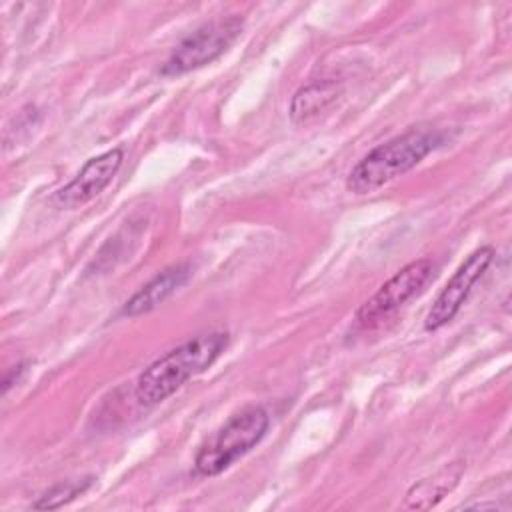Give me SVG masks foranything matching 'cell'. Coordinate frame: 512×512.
<instances>
[{
  "label": "cell",
  "instance_id": "obj_1",
  "mask_svg": "<svg viewBox=\"0 0 512 512\" xmlns=\"http://www.w3.org/2000/svg\"><path fill=\"white\" fill-rule=\"evenodd\" d=\"M228 344L226 332L198 334L148 364L136 384L134 396L142 406H156L182 388L190 378L214 364Z\"/></svg>",
  "mask_w": 512,
  "mask_h": 512
},
{
  "label": "cell",
  "instance_id": "obj_2",
  "mask_svg": "<svg viewBox=\"0 0 512 512\" xmlns=\"http://www.w3.org/2000/svg\"><path fill=\"white\" fill-rule=\"evenodd\" d=\"M442 144L436 130H408L372 148L348 174L346 188L354 194H370L420 164Z\"/></svg>",
  "mask_w": 512,
  "mask_h": 512
},
{
  "label": "cell",
  "instance_id": "obj_3",
  "mask_svg": "<svg viewBox=\"0 0 512 512\" xmlns=\"http://www.w3.org/2000/svg\"><path fill=\"white\" fill-rule=\"evenodd\" d=\"M268 424L270 418L262 406H248L236 412L200 446L194 458L196 472L202 476L224 472L264 438Z\"/></svg>",
  "mask_w": 512,
  "mask_h": 512
},
{
  "label": "cell",
  "instance_id": "obj_4",
  "mask_svg": "<svg viewBox=\"0 0 512 512\" xmlns=\"http://www.w3.org/2000/svg\"><path fill=\"white\" fill-rule=\"evenodd\" d=\"M244 20L236 14L214 18L188 34L162 64L164 76H180L202 68L222 56L242 34Z\"/></svg>",
  "mask_w": 512,
  "mask_h": 512
},
{
  "label": "cell",
  "instance_id": "obj_5",
  "mask_svg": "<svg viewBox=\"0 0 512 512\" xmlns=\"http://www.w3.org/2000/svg\"><path fill=\"white\" fill-rule=\"evenodd\" d=\"M492 258H494V248L480 246L460 264V268L452 274V278L446 282V286L440 290V294L432 302L424 318V330L436 332L454 320V316L460 312L462 304L466 302L472 286L482 278V274L490 266Z\"/></svg>",
  "mask_w": 512,
  "mask_h": 512
},
{
  "label": "cell",
  "instance_id": "obj_6",
  "mask_svg": "<svg viewBox=\"0 0 512 512\" xmlns=\"http://www.w3.org/2000/svg\"><path fill=\"white\" fill-rule=\"evenodd\" d=\"M432 260L420 258L402 266L392 278H388L356 312L360 324H372L416 296L432 276Z\"/></svg>",
  "mask_w": 512,
  "mask_h": 512
},
{
  "label": "cell",
  "instance_id": "obj_7",
  "mask_svg": "<svg viewBox=\"0 0 512 512\" xmlns=\"http://www.w3.org/2000/svg\"><path fill=\"white\" fill-rule=\"evenodd\" d=\"M124 160L122 148H110L94 158H90L82 170L64 186L60 188L52 200L60 208H76L92 198H96L116 176Z\"/></svg>",
  "mask_w": 512,
  "mask_h": 512
},
{
  "label": "cell",
  "instance_id": "obj_8",
  "mask_svg": "<svg viewBox=\"0 0 512 512\" xmlns=\"http://www.w3.org/2000/svg\"><path fill=\"white\" fill-rule=\"evenodd\" d=\"M190 274H192V270H190V264H186V262L174 264V266L158 272L148 284H144L132 298L126 300V304L122 306V314L134 318V316H142V314L154 310L166 298H170L182 284H186Z\"/></svg>",
  "mask_w": 512,
  "mask_h": 512
},
{
  "label": "cell",
  "instance_id": "obj_9",
  "mask_svg": "<svg viewBox=\"0 0 512 512\" xmlns=\"http://www.w3.org/2000/svg\"><path fill=\"white\" fill-rule=\"evenodd\" d=\"M464 468H466L464 460H454L442 466L432 476H426L414 482L404 496V504L414 510H428L436 506L458 484L460 476L464 474Z\"/></svg>",
  "mask_w": 512,
  "mask_h": 512
},
{
  "label": "cell",
  "instance_id": "obj_10",
  "mask_svg": "<svg viewBox=\"0 0 512 512\" xmlns=\"http://www.w3.org/2000/svg\"><path fill=\"white\" fill-rule=\"evenodd\" d=\"M342 96V84L336 80H318L296 90L290 102V118L294 124H308L324 114Z\"/></svg>",
  "mask_w": 512,
  "mask_h": 512
},
{
  "label": "cell",
  "instance_id": "obj_11",
  "mask_svg": "<svg viewBox=\"0 0 512 512\" xmlns=\"http://www.w3.org/2000/svg\"><path fill=\"white\" fill-rule=\"evenodd\" d=\"M92 484V478H82V480H72V482H60L48 488L44 494L38 496V500L32 502L34 510H54L60 508L68 502H72L76 496L84 494Z\"/></svg>",
  "mask_w": 512,
  "mask_h": 512
},
{
  "label": "cell",
  "instance_id": "obj_12",
  "mask_svg": "<svg viewBox=\"0 0 512 512\" xmlns=\"http://www.w3.org/2000/svg\"><path fill=\"white\" fill-rule=\"evenodd\" d=\"M24 370H26V362H20V364L12 366V370H10L8 374H4V378H2V392H4V394L8 392V388H10L12 384H16V380L22 376Z\"/></svg>",
  "mask_w": 512,
  "mask_h": 512
}]
</instances>
